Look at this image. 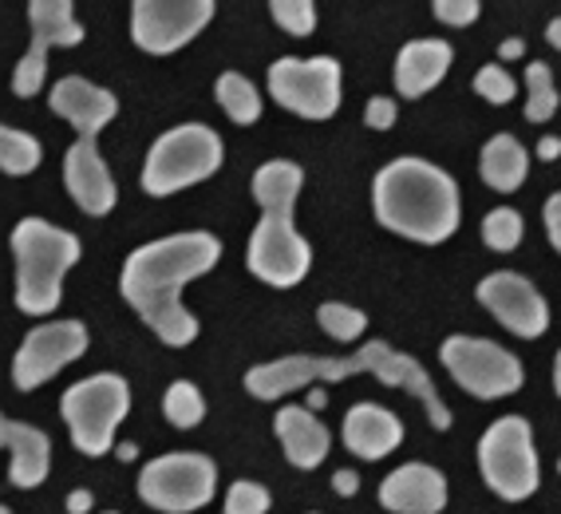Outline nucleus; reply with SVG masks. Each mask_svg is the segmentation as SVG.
Listing matches in <instances>:
<instances>
[{
    "instance_id": "11",
    "label": "nucleus",
    "mask_w": 561,
    "mask_h": 514,
    "mask_svg": "<svg viewBox=\"0 0 561 514\" xmlns=\"http://www.w3.org/2000/svg\"><path fill=\"white\" fill-rule=\"evenodd\" d=\"M443 368L462 392L479 396V400H502L522 388V361L506 353L502 344L482 341V336H447L439 349Z\"/></svg>"
},
{
    "instance_id": "15",
    "label": "nucleus",
    "mask_w": 561,
    "mask_h": 514,
    "mask_svg": "<svg viewBox=\"0 0 561 514\" xmlns=\"http://www.w3.org/2000/svg\"><path fill=\"white\" fill-rule=\"evenodd\" d=\"M64 186L76 198L83 214L91 218H103L111 214L119 191H115V179H111V167L103 162L95 139H76L64 155Z\"/></svg>"
},
{
    "instance_id": "13",
    "label": "nucleus",
    "mask_w": 561,
    "mask_h": 514,
    "mask_svg": "<svg viewBox=\"0 0 561 514\" xmlns=\"http://www.w3.org/2000/svg\"><path fill=\"white\" fill-rule=\"evenodd\" d=\"M83 353H88V329L80 321L36 324L12 356V384L21 392H32V388L48 384L56 373H64L71 361H80Z\"/></svg>"
},
{
    "instance_id": "36",
    "label": "nucleus",
    "mask_w": 561,
    "mask_h": 514,
    "mask_svg": "<svg viewBox=\"0 0 561 514\" xmlns=\"http://www.w3.org/2000/svg\"><path fill=\"white\" fill-rule=\"evenodd\" d=\"M541 218H546V233H550V245L561 253V191L546 198V210H541Z\"/></svg>"
},
{
    "instance_id": "40",
    "label": "nucleus",
    "mask_w": 561,
    "mask_h": 514,
    "mask_svg": "<svg viewBox=\"0 0 561 514\" xmlns=\"http://www.w3.org/2000/svg\"><path fill=\"white\" fill-rule=\"evenodd\" d=\"M546 44H550V48H558V52H561V16H558V21H550V24H546Z\"/></svg>"
},
{
    "instance_id": "22",
    "label": "nucleus",
    "mask_w": 561,
    "mask_h": 514,
    "mask_svg": "<svg viewBox=\"0 0 561 514\" xmlns=\"http://www.w3.org/2000/svg\"><path fill=\"white\" fill-rule=\"evenodd\" d=\"M479 171L482 182L499 194H514L530 174V155L514 135H494L479 155Z\"/></svg>"
},
{
    "instance_id": "10",
    "label": "nucleus",
    "mask_w": 561,
    "mask_h": 514,
    "mask_svg": "<svg viewBox=\"0 0 561 514\" xmlns=\"http://www.w3.org/2000/svg\"><path fill=\"white\" fill-rule=\"evenodd\" d=\"M270 95L301 119H332L341 107V64L332 56H280L270 64Z\"/></svg>"
},
{
    "instance_id": "17",
    "label": "nucleus",
    "mask_w": 561,
    "mask_h": 514,
    "mask_svg": "<svg viewBox=\"0 0 561 514\" xmlns=\"http://www.w3.org/2000/svg\"><path fill=\"white\" fill-rule=\"evenodd\" d=\"M380 503L391 514H439L447 506V479L427 464H403L380 483Z\"/></svg>"
},
{
    "instance_id": "25",
    "label": "nucleus",
    "mask_w": 561,
    "mask_h": 514,
    "mask_svg": "<svg viewBox=\"0 0 561 514\" xmlns=\"http://www.w3.org/2000/svg\"><path fill=\"white\" fill-rule=\"evenodd\" d=\"M41 159H44V147L36 135L0 123V171L9 174V179H24V174H32L41 167Z\"/></svg>"
},
{
    "instance_id": "7",
    "label": "nucleus",
    "mask_w": 561,
    "mask_h": 514,
    "mask_svg": "<svg viewBox=\"0 0 561 514\" xmlns=\"http://www.w3.org/2000/svg\"><path fill=\"white\" fill-rule=\"evenodd\" d=\"M64 424L71 432V444L83 455H107L115 444V432L130 412V388L123 376L95 373L88 380L71 384L60 400Z\"/></svg>"
},
{
    "instance_id": "9",
    "label": "nucleus",
    "mask_w": 561,
    "mask_h": 514,
    "mask_svg": "<svg viewBox=\"0 0 561 514\" xmlns=\"http://www.w3.org/2000/svg\"><path fill=\"white\" fill-rule=\"evenodd\" d=\"M218 467L210 455L167 452L139 471V499L162 514H191L214 499Z\"/></svg>"
},
{
    "instance_id": "33",
    "label": "nucleus",
    "mask_w": 561,
    "mask_h": 514,
    "mask_svg": "<svg viewBox=\"0 0 561 514\" xmlns=\"http://www.w3.org/2000/svg\"><path fill=\"white\" fill-rule=\"evenodd\" d=\"M270 511V491L250 479H238V483L226 491V514H265Z\"/></svg>"
},
{
    "instance_id": "34",
    "label": "nucleus",
    "mask_w": 561,
    "mask_h": 514,
    "mask_svg": "<svg viewBox=\"0 0 561 514\" xmlns=\"http://www.w3.org/2000/svg\"><path fill=\"white\" fill-rule=\"evenodd\" d=\"M435 16L443 24H451V28H467V24L479 21V0H432Z\"/></svg>"
},
{
    "instance_id": "16",
    "label": "nucleus",
    "mask_w": 561,
    "mask_h": 514,
    "mask_svg": "<svg viewBox=\"0 0 561 514\" xmlns=\"http://www.w3.org/2000/svg\"><path fill=\"white\" fill-rule=\"evenodd\" d=\"M48 107L60 115V119H68L71 127L80 132V139H95V135L119 115V100H115L107 88H100V83L83 80V76H64V80H56V88H51V95H48Z\"/></svg>"
},
{
    "instance_id": "31",
    "label": "nucleus",
    "mask_w": 561,
    "mask_h": 514,
    "mask_svg": "<svg viewBox=\"0 0 561 514\" xmlns=\"http://www.w3.org/2000/svg\"><path fill=\"white\" fill-rule=\"evenodd\" d=\"M44 80H48V48L32 44L21 56V64H16V71H12V91H16L21 100H32V95L44 88Z\"/></svg>"
},
{
    "instance_id": "43",
    "label": "nucleus",
    "mask_w": 561,
    "mask_h": 514,
    "mask_svg": "<svg viewBox=\"0 0 561 514\" xmlns=\"http://www.w3.org/2000/svg\"><path fill=\"white\" fill-rule=\"evenodd\" d=\"M553 392L561 396V349H558V356H553Z\"/></svg>"
},
{
    "instance_id": "14",
    "label": "nucleus",
    "mask_w": 561,
    "mask_h": 514,
    "mask_svg": "<svg viewBox=\"0 0 561 514\" xmlns=\"http://www.w3.org/2000/svg\"><path fill=\"white\" fill-rule=\"evenodd\" d=\"M474 297H479L482 309H486L494 321L506 324L522 341H538V336L550 329V305H546V297H541L522 273L499 270V273H491V277H482Z\"/></svg>"
},
{
    "instance_id": "24",
    "label": "nucleus",
    "mask_w": 561,
    "mask_h": 514,
    "mask_svg": "<svg viewBox=\"0 0 561 514\" xmlns=\"http://www.w3.org/2000/svg\"><path fill=\"white\" fill-rule=\"evenodd\" d=\"M214 95H218L221 112L230 115L238 127H250V123L261 119V91L238 71H221L218 83H214Z\"/></svg>"
},
{
    "instance_id": "23",
    "label": "nucleus",
    "mask_w": 561,
    "mask_h": 514,
    "mask_svg": "<svg viewBox=\"0 0 561 514\" xmlns=\"http://www.w3.org/2000/svg\"><path fill=\"white\" fill-rule=\"evenodd\" d=\"M32 44L41 48H76L83 41V24L76 21L71 0H28Z\"/></svg>"
},
{
    "instance_id": "20",
    "label": "nucleus",
    "mask_w": 561,
    "mask_h": 514,
    "mask_svg": "<svg viewBox=\"0 0 561 514\" xmlns=\"http://www.w3.org/2000/svg\"><path fill=\"white\" fill-rule=\"evenodd\" d=\"M273 432H277L280 447L289 455V464L301 467V471L321 467L332 447V432L317 420V412H309L301 403H285L277 420H273Z\"/></svg>"
},
{
    "instance_id": "8",
    "label": "nucleus",
    "mask_w": 561,
    "mask_h": 514,
    "mask_svg": "<svg viewBox=\"0 0 561 514\" xmlns=\"http://www.w3.org/2000/svg\"><path fill=\"white\" fill-rule=\"evenodd\" d=\"M479 467L482 479L499 499L506 503H522L538 491V447H534V432L522 415H502L494 420L479 439Z\"/></svg>"
},
{
    "instance_id": "46",
    "label": "nucleus",
    "mask_w": 561,
    "mask_h": 514,
    "mask_svg": "<svg viewBox=\"0 0 561 514\" xmlns=\"http://www.w3.org/2000/svg\"><path fill=\"white\" fill-rule=\"evenodd\" d=\"M0 514H12V511H9V506H0Z\"/></svg>"
},
{
    "instance_id": "38",
    "label": "nucleus",
    "mask_w": 561,
    "mask_h": 514,
    "mask_svg": "<svg viewBox=\"0 0 561 514\" xmlns=\"http://www.w3.org/2000/svg\"><path fill=\"white\" fill-rule=\"evenodd\" d=\"M91 506H95L91 491H71V494H68V511H71V514H88Z\"/></svg>"
},
{
    "instance_id": "37",
    "label": "nucleus",
    "mask_w": 561,
    "mask_h": 514,
    "mask_svg": "<svg viewBox=\"0 0 561 514\" xmlns=\"http://www.w3.org/2000/svg\"><path fill=\"white\" fill-rule=\"evenodd\" d=\"M332 491L344 494V499H348V494H356V491H360V475L348 471V467H344V471H336V475H332Z\"/></svg>"
},
{
    "instance_id": "48",
    "label": "nucleus",
    "mask_w": 561,
    "mask_h": 514,
    "mask_svg": "<svg viewBox=\"0 0 561 514\" xmlns=\"http://www.w3.org/2000/svg\"><path fill=\"white\" fill-rule=\"evenodd\" d=\"M107 514H111V511H107Z\"/></svg>"
},
{
    "instance_id": "30",
    "label": "nucleus",
    "mask_w": 561,
    "mask_h": 514,
    "mask_svg": "<svg viewBox=\"0 0 561 514\" xmlns=\"http://www.w3.org/2000/svg\"><path fill=\"white\" fill-rule=\"evenodd\" d=\"M270 16L289 36H312L317 32V0H270Z\"/></svg>"
},
{
    "instance_id": "4",
    "label": "nucleus",
    "mask_w": 561,
    "mask_h": 514,
    "mask_svg": "<svg viewBox=\"0 0 561 514\" xmlns=\"http://www.w3.org/2000/svg\"><path fill=\"white\" fill-rule=\"evenodd\" d=\"M305 186V171L289 159L261 162L253 174V198L261 206V222L250 238V270L257 282L273 289L301 285L312 270V245L293 226V206Z\"/></svg>"
},
{
    "instance_id": "2",
    "label": "nucleus",
    "mask_w": 561,
    "mask_h": 514,
    "mask_svg": "<svg viewBox=\"0 0 561 514\" xmlns=\"http://www.w3.org/2000/svg\"><path fill=\"white\" fill-rule=\"evenodd\" d=\"M371 373L376 380H383L388 388H403L423 403V412L432 420L435 432L451 427V408L443 403V396L435 392V380L427 376L415 356L396 353L388 341L360 344L352 356H280V361L257 364L245 373V388L257 400H277V396L301 392L305 384H336L348 376Z\"/></svg>"
},
{
    "instance_id": "39",
    "label": "nucleus",
    "mask_w": 561,
    "mask_h": 514,
    "mask_svg": "<svg viewBox=\"0 0 561 514\" xmlns=\"http://www.w3.org/2000/svg\"><path fill=\"white\" fill-rule=\"evenodd\" d=\"M558 155H561V139H558V135H546V139L538 142V159L541 162H553Z\"/></svg>"
},
{
    "instance_id": "5",
    "label": "nucleus",
    "mask_w": 561,
    "mask_h": 514,
    "mask_svg": "<svg viewBox=\"0 0 561 514\" xmlns=\"http://www.w3.org/2000/svg\"><path fill=\"white\" fill-rule=\"evenodd\" d=\"M16 258V309L28 317L56 313L64 301V277L80 262V238L44 218H21L12 230Z\"/></svg>"
},
{
    "instance_id": "3",
    "label": "nucleus",
    "mask_w": 561,
    "mask_h": 514,
    "mask_svg": "<svg viewBox=\"0 0 561 514\" xmlns=\"http://www.w3.org/2000/svg\"><path fill=\"white\" fill-rule=\"evenodd\" d=\"M371 206L383 230L408 242L439 245L459 230V186L427 159H391L371 182Z\"/></svg>"
},
{
    "instance_id": "44",
    "label": "nucleus",
    "mask_w": 561,
    "mask_h": 514,
    "mask_svg": "<svg viewBox=\"0 0 561 514\" xmlns=\"http://www.w3.org/2000/svg\"><path fill=\"white\" fill-rule=\"evenodd\" d=\"M135 455H139V447H135V444H119V459H123V464H130Z\"/></svg>"
},
{
    "instance_id": "47",
    "label": "nucleus",
    "mask_w": 561,
    "mask_h": 514,
    "mask_svg": "<svg viewBox=\"0 0 561 514\" xmlns=\"http://www.w3.org/2000/svg\"><path fill=\"white\" fill-rule=\"evenodd\" d=\"M558 467H561V464H558Z\"/></svg>"
},
{
    "instance_id": "35",
    "label": "nucleus",
    "mask_w": 561,
    "mask_h": 514,
    "mask_svg": "<svg viewBox=\"0 0 561 514\" xmlns=\"http://www.w3.org/2000/svg\"><path fill=\"white\" fill-rule=\"evenodd\" d=\"M396 115H400V107H396V100H388V95H371L368 107H364V123H368L371 132H391V127H396Z\"/></svg>"
},
{
    "instance_id": "19",
    "label": "nucleus",
    "mask_w": 561,
    "mask_h": 514,
    "mask_svg": "<svg viewBox=\"0 0 561 514\" xmlns=\"http://www.w3.org/2000/svg\"><path fill=\"white\" fill-rule=\"evenodd\" d=\"M341 435L352 455H360V459L371 464V459H383V455H391L403 444V424H400V415L380 408V403H356V408H348V415H344Z\"/></svg>"
},
{
    "instance_id": "1",
    "label": "nucleus",
    "mask_w": 561,
    "mask_h": 514,
    "mask_svg": "<svg viewBox=\"0 0 561 514\" xmlns=\"http://www.w3.org/2000/svg\"><path fill=\"white\" fill-rule=\"evenodd\" d=\"M221 258V242L206 230L171 233L147 242L123 262L119 289L142 324L171 349L198 341V317L182 305V289L210 273Z\"/></svg>"
},
{
    "instance_id": "28",
    "label": "nucleus",
    "mask_w": 561,
    "mask_h": 514,
    "mask_svg": "<svg viewBox=\"0 0 561 514\" xmlns=\"http://www.w3.org/2000/svg\"><path fill=\"white\" fill-rule=\"evenodd\" d=\"M317 321H321V329L332 336V341H341V344L360 341V333L368 329V317H364L360 309H352V305H341V301L321 305V309H317Z\"/></svg>"
},
{
    "instance_id": "21",
    "label": "nucleus",
    "mask_w": 561,
    "mask_h": 514,
    "mask_svg": "<svg viewBox=\"0 0 561 514\" xmlns=\"http://www.w3.org/2000/svg\"><path fill=\"white\" fill-rule=\"evenodd\" d=\"M51 467V444L41 427L32 424H12L9 420V479L12 487L32 491L48 479Z\"/></svg>"
},
{
    "instance_id": "45",
    "label": "nucleus",
    "mask_w": 561,
    "mask_h": 514,
    "mask_svg": "<svg viewBox=\"0 0 561 514\" xmlns=\"http://www.w3.org/2000/svg\"><path fill=\"white\" fill-rule=\"evenodd\" d=\"M0 447H9V420L0 415Z\"/></svg>"
},
{
    "instance_id": "42",
    "label": "nucleus",
    "mask_w": 561,
    "mask_h": 514,
    "mask_svg": "<svg viewBox=\"0 0 561 514\" xmlns=\"http://www.w3.org/2000/svg\"><path fill=\"white\" fill-rule=\"evenodd\" d=\"M324 403H329V392H324V388H312V392H309V412H321Z\"/></svg>"
},
{
    "instance_id": "6",
    "label": "nucleus",
    "mask_w": 561,
    "mask_h": 514,
    "mask_svg": "<svg viewBox=\"0 0 561 514\" xmlns=\"http://www.w3.org/2000/svg\"><path fill=\"white\" fill-rule=\"evenodd\" d=\"M221 159H226V147H221V135L214 127L182 123V127H171L167 135L154 139L147 162H142L139 182L147 194L167 198V194H179L186 186L214 179L221 171Z\"/></svg>"
},
{
    "instance_id": "32",
    "label": "nucleus",
    "mask_w": 561,
    "mask_h": 514,
    "mask_svg": "<svg viewBox=\"0 0 561 514\" xmlns=\"http://www.w3.org/2000/svg\"><path fill=\"white\" fill-rule=\"evenodd\" d=\"M474 91H479L486 103H511L514 95H518V80H514L511 71L502 68V64H482L479 71H474Z\"/></svg>"
},
{
    "instance_id": "18",
    "label": "nucleus",
    "mask_w": 561,
    "mask_h": 514,
    "mask_svg": "<svg viewBox=\"0 0 561 514\" xmlns=\"http://www.w3.org/2000/svg\"><path fill=\"white\" fill-rule=\"evenodd\" d=\"M455 48L447 41H411L396 56V91L403 100H423L432 88H439L451 71Z\"/></svg>"
},
{
    "instance_id": "41",
    "label": "nucleus",
    "mask_w": 561,
    "mask_h": 514,
    "mask_svg": "<svg viewBox=\"0 0 561 514\" xmlns=\"http://www.w3.org/2000/svg\"><path fill=\"white\" fill-rule=\"evenodd\" d=\"M522 52H526V48H522V41H518V36H511V41L502 44V60H518Z\"/></svg>"
},
{
    "instance_id": "27",
    "label": "nucleus",
    "mask_w": 561,
    "mask_h": 514,
    "mask_svg": "<svg viewBox=\"0 0 561 514\" xmlns=\"http://www.w3.org/2000/svg\"><path fill=\"white\" fill-rule=\"evenodd\" d=\"M162 415H167L174 427L191 432V427H198L202 420H206V400H202V392L191 380H174L171 388H167V396H162Z\"/></svg>"
},
{
    "instance_id": "12",
    "label": "nucleus",
    "mask_w": 561,
    "mask_h": 514,
    "mask_svg": "<svg viewBox=\"0 0 561 514\" xmlns=\"http://www.w3.org/2000/svg\"><path fill=\"white\" fill-rule=\"evenodd\" d=\"M214 21V0H130V41L151 56L186 48Z\"/></svg>"
},
{
    "instance_id": "29",
    "label": "nucleus",
    "mask_w": 561,
    "mask_h": 514,
    "mask_svg": "<svg viewBox=\"0 0 561 514\" xmlns=\"http://www.w3.org/2000/svg\"><path fill=\"white\" fill-rule=\"evenodd\" d=\"M482 242L491 245L494 253H511L522 245V214L511 206H499L482 218Z\"/></svg>"
},
{
    "instance_id": "26",
    "label": "nucleus",
    "mask_w": 561,
    "mask_h": 514,
    "mask_svg": "<svg viewBox=\"0 0 561 514\" xmlns=\"http://www.w3.org/2000/svg\"><path fill=\"white\" fill-rule=\"evenodd\" d=\"M553 112H558V88H553V71L550 64L530 60L526 68V123H550Z\"/></svg>"
}]
</instances>
